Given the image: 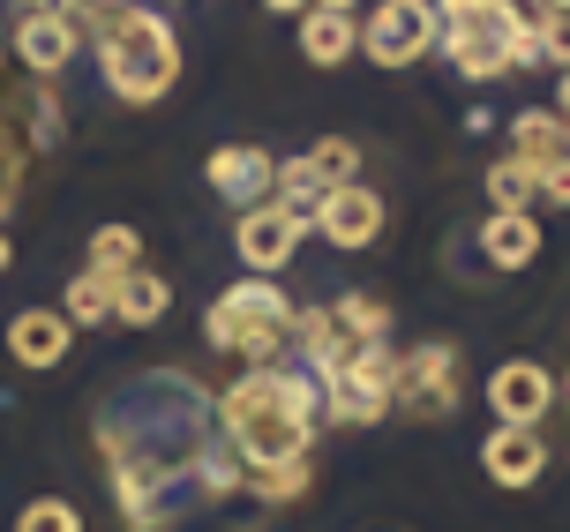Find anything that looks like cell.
<instances>
[{
  "instance_id": "obj_3",
  "label": "cell",
  "mask_w": 570,
  "mask_h": 532,
  "mask_svg": "<svg viewBox=\"0 0 570 532\" xmlns=\"http://www.w3.org/2000/svg\"><path fill=\"white\" fill-rule=\"evenodd\" d=\"M435 16H443L435 53L451 60L465 83H495V76L541 60V23H533L525 0H435Z\"/></svg>"
},
{
  "instance_id": "obj_6",
  "label": "cell",
  "mask_w": 570,
  "mask_h": 532,
  "mask_svg": "<svg viewBox=\"0 0 570 532\" xmlns=\"http://www.w3.org/2000/svg\"><path fill=\"white\" fill-rule=\"evenodd\" d=\"M465 383H458V345L428 337L413 353H399L391 367V413H413V421H451Z\"/></svg>"
},
{
  "instance_id": "obj_22",
  "label": "cell",
  "mask_w": 570,
  "mask_h": 532,
  "mask_svg": "<svg viewBox=\"0 0 570 532\" xmlns=\"http://www.w3.org/2000/svg\"><path fill=\"white\" fill-rule=\"evenodd\" d=\"M331 323H338L353 345H391V308L375 293H338L331 301Z\"/></svg>"
},
{
  "instance_id": "obj_36",
  "label": "cell",
  "mask_w": 570,
  "mask_h": 532,
  "mask_svg": "<svg viewBox=\"0 0 570 532\" xmlns=\"http://www.w3.org/2000/svg\"><path fill=\"white\" fill-rule=\"evenodd\" d=\"M30 8H60V0H16V16H30Z\"/></svg>"
},
{
  "instance_id": "obj_14",
  "label": "cell",
  "mask_w": 570,
  "mask_h": 532,
  "mask_svg": "<svg viewBox=\"0 0 570 532\" xmlns=\"http://www.w3.org/2000/svg\"><path fill=\"white\" fill-rule=\"evenodd\" d=\"M315 233L331 240V248H375L383 240V196H375L368 180H353V188H331L323 196V218H315Z\"/></svg>"
},
{
  "instance_id": "obj_9",
  "label": "cell",
  "mask_w": 570,
  "mask_h": 532,
  "mask_svg": "<svg viewBox=\"0 0 570 532\" xmlns=\"http://www.w3.org/2000/svg\"><path fill=\"white\" fill-rule=\"evenodd\" d=\"M30 158H38V142H30V83H16V68L0 53V218L23 203Z\"/></svg>"
},
{
  "instance_id": "obj_13",
  "label": "cell",
  "mask_w": 570,
  "mask_h": 532,
  "mask_svg": "<svg viewBox=\"0 0 570 532\" xmlns=\"http://www.w3.org/2000/svg\"><path fill=\"white\" fill-rule=\"evenodd\" d=\"M548 405H556V375L541 361H503L488 375V413L503 427H541Z\"/></svg>"
},
{
  "instance_id": "obj_19",
  "label": "cell",
  "mask_w": 570,
  "mask_h": 532,
  "mask_svg": "<svg viewBox=\"0 0 570 532\" xmlns=\"http://www.w3.org/2000/svg\"><path fill=\"white\" fill-rule=\"evenodd\" d=\"M166 308H173V285L158 270H120L114 278V323L120 331H150Z\"/></svg>"
},
{
  "instance_id": "obj_15",
  "label": "cell",
  "mask_w": 570,
  "mask_h": 532,
  "mask_svg": "<svg viewBox=\"0 0 570 532\" xmlns=\"http://www.w3.org/2000/svg\"><path fill=\"white\" fill-rule=\"evenodd\" d=\"M481 473L503 487V495H518V487H533V480L548 473V443H541V427H488V443H481Z\"/></svg>"
},
{
  "instance_id": "obj_28",
  "label": "cell",
  "mask_w": 570,
  "mask_h": 532,
  "mask_svg": "<svg viewBox=\"0 0 570 532\" xmlns=\"http://www.w3.org/2000/svg\"><path fill=\"white\" fill-rule=\"evenodd\" d=\"M240 480L256 487L263 503H301V495H308V457H301V465H278V473H240Z\"/></svg>"
},
{
  "instance_id": "obj_17",
  "label": "cell",
  "mask_w": 570,
  "mask_h": 532,
  "mask_svg": "<svg viewBox=\"0 0 570 532\" xmlns=\"http://www.w3.org/2000/svg\"><path fill=\"white\" fill-rule=\"evenodd\" d=\"M481 263L488 270H525V263H541V218H533V210H488L481 218Z\"/></svg>"
},
{
  "instance_id": "obj_26",
  "label": "cell",
  "mask_w": 570,
  "mask_h": 532,
  "mask_svg": "<svg viewBox=\"0 0 570 532\" xmlns=\"http://www.w3.org/2000/svg\"><path fill=\"white\" fill-rule=\"evenodd\" d=\"M488 203H495V210H525V203H533V166L495 158V166H488Z\"/></svg>"
},
{
  "instance_id": "obj_32",
  "label": "cell",
  "mask_w": 570,
  "mask_h": 532,
  "mask_svg": "<svg viewBox=\"0 0 570 532\" xmlns=\"http://www.w3.org/2000/svg\"><path fill=\"white\" fill-rule=\"evenodd\" d=\"M263 8H271V16H301L308 0H263Z\"/></svg>"
},
{
  "instance_id": "obj_23",
  "label": "cell",
  "mask_w": 570,
  "mask_h": 532,
  "mask_svg": "<svg viewBox=\"0 0 570 532\" xmlns=\"http://www.w3.org/2000/svg\"><path fill=\"white\" fill-rule=\"evenodd\" d=\"M60 315L83 331V323H114V270H83V278H68V301Z\"/></svg>"
},
{
  "instance_id": "obj_4",
  "label": "cell",
  "mask_w": 570,
  "mask_h": 532,
  "mask_svg": "<svg viewBox=\"0 0 570 532\" xmlns=\"http://www.w3.org/2000/svg\"><path fill=\"white\" fill-rule=\"evenodd\" d=\"M98 76L120 106H158L180 83V38L150 0H120L98 23Z\"/></svg>"
},
{
  "instance_id": "obj_10",
  "label": "cell",
  "mask_w": 570,
  "mask_h": 532,
  "mask_svg": "<svg viewBox=\"0 0 570 532\" xmlns=\"http://www.w3.org/2000/svg\"><path fill=\"white\" fill-rule=\"evenodd\" d=\"M76 53H83V23L68 8H30V16H16V68H23L30 83H53Z\"/></svg>"
},
{
  "instance_id": "obj_5",
  "label": "cell",
  "mask_w": 570,
  "mask_h": 532,
  "mask_svg": "<svg viewBox=\"0 0 570 532\" xmlns=\"http://www.w3.org/2000/svg\"><path fill=\"white\" fill-rule=\"evenodd\" d=\"M203 337H210L218 353H233V361L271 367V353H285V337H293V301H285L271 278H240L233 293L210 301Z\"/></svg>"
},
{
  "instance_id": "obj_7",
  "label": "cell",
  "mask_w": 570,
  "mask_h": 532,
  "mask_svg": "<svg viewBox=\"0 0 570 532\" xmlns=\"http://www.w3.org/2000/svg\"><path fill=\"white\" fill-rule=\"evenodd\" d=\"M435 38H443V16H435V0H375L368 23H361V53L375 68H413V60L435 53Z\"/></svg>"
},
{
  "instance_id": "obj_16",
  "label": "cell",
  "mask_w": 570,
  "mask_h": 532,
  "mask_svg": "<svg viewBox=\"0 0 570 532\" xmlns=\"http://www.w3.org/2000/svg\"><path fill=\"white\" fill-rule=\"evenodd\" d=\"M68 345H76V323L53 308H23L16 323H8V361L30 367V375H46V367L68 361Z\"/></svg>"
},
{
  "instance_id": "obj_35",
  "label": "cell",
  "mask_w": 570,
  "mask_h": 532,
  "mask_svg": "<svg viewBox=\"0 0 570 532\" xmlns=\"http://www.w3.org/2000/svg\"><path fill=\"white\" fill-rule=\"evenodd\" d=\"M8 263H16V248H8V233H0V278H8Z\"/></svg>"
},
{
  "instance_id": "obj_20",
  "label": "cell",
  "mask_w": 570,
  "mask_h": 532,
  "mask_svg": "<svg viewBox=\"0 0 570 532\" xmlns=\"http://www.w3.org/2000/svg\"><path fill=\"white\" fill-rule=\"evenodd\" d=\"M511 142H518L511 158H518V166H533V173H548V166H563V158H570V128L556 120V112H518Z\"/></svg>"
},
{
  "instance_id": "obj_33",
  "label": "cell",
  "mask_w": 570,
  "mask_h": 532,
  "mask_svg": "<svg viewBox=\"0 0 570 532\" xmlns=\"http://www.w3.org/2000/svg\"><path fill=\"white\" fill-rule=\"evenodd\" d=\"M533 16H570V0H533Z\"/></svg>"
},
{
  "instance_id": "obj_25",
  "label": "cell",
  "mask_w": 570,
  "mask_h": 532,
  "mask_svg": "<svg viewBox=\"0 0 570 532\" xmlns=\"http://www.w3.org/2000/svg\"><path fill=\"white\" fill-rule=\"evenodd\" d=\"M308 166L323 173V188H353V180H361V142L353 136H323L308 150Z\"/></svg>"
},
{
  "instance_id": "obj_11",
  "label": "cell",
  "mask_w": 570,
  "mask_h": 532,
  "mask_svg": "<svg viewBox=\"0 0 570 532\" xmlns=\"http://www.w3.org/2000/svg\"><path fill=\"white\" fill-rule=\"evenodd\" d=\"M203 180L218 188V203L256 210V203H271V188H278V158L256 150V142H218V150L203 158Z\"/></svg>"
},
{
  "instance_id": "obj_8",
  "label": "cell",
  "mask_w": 570,
  "mask_h": 532,
  "mask_svg": "<svg viewBox=\"0 0 570 532\" xmlns=\"http://www.w3.org/2000/svg\"><path fill=\"white\" fill-rule=\"evenodd\" d=\"M391 367H399V353H391V345H368L353 367H338V375L323 383V413H331L338 427L391 421Z\"/></svg>"
},
{
  "instance_id": "obj_24",
  "label": "cell",
  "mask_w": 570,
  "mask_h": 532,
  "mask_svg": "<svg viewBox=\"0 0 570 532\" xmlns=\"http://www.w3.org/2000/svg\"><path fill=\"white\" fill-rule=\"evenodd\" d=\"M90 270H142V233L136 225H98L90 233Z\"/></svg>"
},
{
  "instance_id": "obj_2",
  "label": "cell",
  "mask_w": 570,
  "mask_h": 532,
  "mask_svg": "<svg viewBox=\"0 0 570 532\" xmlns=\"http://www.w3.org/2000/svg\"><path fill=\"white\" fill-rule=\"evenodd\" d=\"M323 427V383L308 367H248L218 397V435L240 457V473H278L301 465Z\"/></svg>"
},
{
  "instance_id": "obj_1",
  "label": "cell",
  "mask_w": 570,
  "mask_h": 532,
  "mask_svg": "<svg viewBox=\"0 0 570 532\" xmlns=\"http://www.w3.org/2000/svg\"><path fill=\"white\" fill-rule=\"evenodd\" d=\"M210 427H218V397H203L173 367H150L98 405V450H106V480L128 532H158L188 503L240 487V457L210 443Z\"/></svg>"
},
{
  "instance_id": "obj_34",
  "label": "cell",
  "mask_w": 570,
  "mask_h": 532,
  "mask_svg": "<svg viewBox=\"0 0 570 532\" xmlns=\"http://www.w3.org/2000/svg\"><path fill=\"white\" fill-rule=\"evenodd\" d=\"M308 8H345V16H361V0H308Z\"/></svg>"
},
{
  "instance_id": "obj_27",
  "label": "cell",
  "mask_w": 570,
  "mask_h": 532,
  "mask_svg": "<svg viewBox=\"0 0 570 532\" xmlns=\"http://www.w3.org/2000/svg\"><path fill=\"white\" fill-rule=\"evenodd\" d=\"M16 532H83V510L60 503V495H38V503L16 510Z\"/></svg>"
},
{
  "instance_id": "obj_18",
  "label": "cell",
  "mask_w": 570,
  "mask_h": 532,
  "mask_svg": "<svg viewBox=\"0 0 570 532\" xmlns=\"http://www.w3.org/2000/svg\"><path fill=\"white\" fill-rule=\"evenodd\" d=\"M293 23H301V60L308 68H345L361 53V16H345V8H301Z\"/></svg>"
},
{
  "instance_id": "obj_30",
  "label": "cell",
  "mask_w": 570,
  "mask_h": 532,
  "mask_svg": "<svg viewBox=\"0 0 570 532\" xmlns=\"http://www.w3.org/2000/svg\"><path fill=\"white\" fill-rule=\"evenodd\" d=\"M533 203H556V210H570V158H563V166H548V173H533Z\"/></svg>"
},
{
  "instance_id": "obj_29",
  "label": "cell",
  "mask_w": 570,
  "mask_h": 532,
  "mask_svg": "<svg viewBox=\"0 0 570 532\" xmlns=\"http://www.w3.org/2000/svg\"><path fill=\"white\" fill-rule=\"evenodd\" d=\"M533 23H541V60L570 68V16H533Z\"/></svg>"
},
{
  "instance_id": "obj_12",
  "label": "cell",
  "mask_w": 570,
  "mask_h": 532,
  "mask_svg": "<svg viewBox=\"0 0 570 532\" xmlns=\"http://www.w3.org/2000/svg\"><path fill=\"white\" fill-rule=\"evenodd\" d=\"M301 225L285 218L278 203H256V210H240L233 218V248H240V263H248V278H271V270H285L293 255H301Z\"/></svg>"
},
{
  "instance_id": "obj_31",
  "label": "cell",
  "mask_w": 570,
  "mask_h": 532,
  "mask_svg": "<svg viewBox=\"0 0 570 532\" xmlns=\"http://www.w3.org/2000/svg\"><path fill=\"white\" fill-rule=\"evenodd\" d=\"M548 112H556V120L570 128V68H563V83H556V106H548Z\"/></svg>"
},
{
  "instance_id": "obj_21",
  "label": "cell",
  "mask_w": 570,
  "mask_h": 532,
  "mask_svg": "<svg viewBox=\"0 0 570 532\" xmlns=\"http://www.w3.org/2000/svg\"><path fill=\"white\" fill-rule=\"evenodd\" d=\"M323 196H331V188H323V173H315L308 158H285V166H278V210L301 225V233L323 218Z\"/></svg>"
}]
</instances>
